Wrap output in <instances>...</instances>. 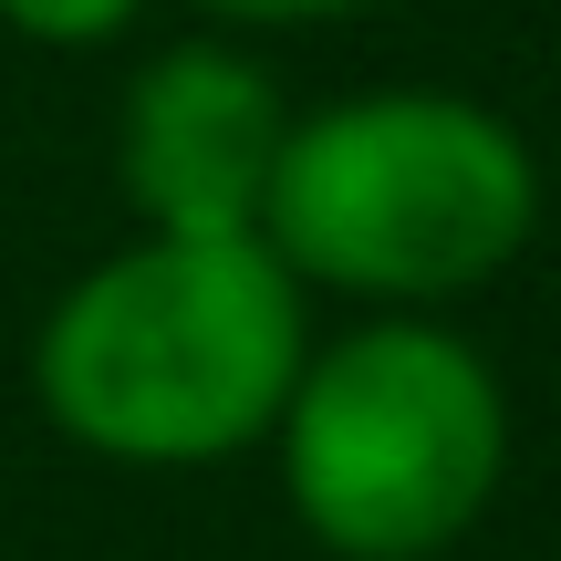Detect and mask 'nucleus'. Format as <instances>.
Listing matches in <instances>:
<instances>
[{
	"label": "nucleus",
	"mask_w": 561,
	"mask_h": 561,
	"mask_svg": "<svg viewBox=\"0 0 561 561\" xmlns=\"http://www.w3.org/2000/svg\"><path fill=\"white\" fill-rule=\"evenodd\" d=\"M301 354V280L261 240H136L53 301L32 396L115 468H208L280 426Z\"/></svg>",
	"instance_id": "obj_1"
},
{
	"label": "nucleus",
	"mask_w": 561,
	"mask_h": 561,
	"mask_svg": "<svg viewBox=\"0 0 561 561\" xmlns=\"http://www.w3.org/2000/svg\"><path fill=\"white\" fill-rule=\"evenodd\" d=\"M541 229V157L468 94H343L291 115L261 198V250L291 280L354 301H458L500 280Z\"/></svg>",
	"instance_id": "obj_2"
},
{
	"label": "nucleus",
	"mask_w": 561,
	"mask_h": 561,
	"mask_svg": "<svg viewBox=\"0 0 561 561\" xmlns=\"http://www.w3.org/2000/svg\"><path fill=\"white\" fill-rule=\"evenodd\" d=\"M271 437L301 530L333 561H437L510 468V405L447 322H364L301 354Z\"/></svg>",
	"instance_id": "obj_3"
},
{
	"label": "nucleus",
	"mask_w": 561,
	"mask_h": 561,
	"mask_svg": "<svg viewBox=\"0 0 561 561\" xmlns=\"http://www.w3.org/2000/svg\"><path fill=\"white\" fill-rule=\"evenodd\" d=\"M291 104L250 53L229 42H167L136 83H125L115 125V178L146 240H261V198Z\"/></svg>",
	"instance_id": "obj_4"
},
{
	"label": "nucleus",
	"mask_w": 561,
	"mask_h": 561,
	"mask_svg": "<svg viewBox=\"0 0 561 561\" xmlns=\"http://www.w3.org/2000/svg\"><path fill=\"white\" fill-rule=\"evenodd\" d=\"M136 11L146 0H0V21H11L21 42H53V53H94V42H115Z\"/></svg>",
	"instance_id": "obj_5"
},
{
	"label": "nucleus",
	"mask_w": 561,
	"mask_h": 561,
	"mask_svg": "<svg viewBox=\"0 0 561 561\" xmlns=\"http://www.w3.org/2000/svg\"><path fill=\"white\" fill-rule=\"evenodd\" d=\"M219 21H250V32H291V21H343V11H375V0H198Z\"/></svg>",
	"instance_id": "obj_6"
}]
</instances>
